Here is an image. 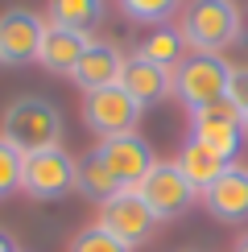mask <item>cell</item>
<instances>
[{
    "label": "cell",
    "instance_id": "1",
    "mask_svg": "<svg viewBox=\"0 0 248 252\" xmlns=\"http://www.w3.org/2000/svg\"><path fill=\"white\" fill-rule=\"evenodd\" d=\"M178 33L186 37V46L194 54H219L232 41H240V33H244L240 4L236 0H190L182 8Z\"/></svg>",
    "mask_w": 248,
    "mask_h": 252
},
{
    "label": "cell",
    "instance_id": "2",
    "mask_svg": "<svg viewBox=\"0 0 248 252\" xmlns=\"http://www.w3.org/2000/svg\"><path fill=\"white\" fill-rule=\"evenodd\" d=\"M0 136L13 141L21 153L62 145V112L46 95H17L0 116Z\"/></svg>",
    "mask_w": 248,
    "mask_h": 252
},
{
    "label": "cell",
    "instance_id": "3",
    "mask_svg": "<svg viewBox=\"0 0 248 252\" xmlns=\"http://www.w3.org/2000/svg\"><path fill=\"white\" fill-rule=\"evenodd\" d=\"M227 83H232V62H223L219 54H194L190 50L174 70V95L194 116V112L227 99Z\"/></svg>",
    "mask_w": 248,
    "mask_h": 252
},
{
    "label": "cell",
    "instance_id": "4",
    "mask_svg": "<svg viewBox=\"0 0 248 252\" xmlns=\"http://www.w3.org/2000/svg\"><path fill=\"white\" fill-rule=\"evenodd\" d=\"M95 223H99L108 236H116L120 244L141 248L145 240H153L157 215L149 211V203L141 198L137 186H124V190H116L112 198H103V203L95 207Z\"/></svg>",
    "mask_w": 248,
    "mask_h": 252
},
{
    "label": "cell",
    "instance_id": "5",
    "mask_svg": "<svg viewBox=\"0 0 248 252\" xmlns=\"http://www.w3.org/2000/svg\"><path fill=\"white\" fill-rule=\"evenodd\" d=\"M137 190H141L145 203H149V211L157 215V223H174V219H182L194 203H199V190L190 186V178L182 174L178 161H157L145 174V182Z\"/></svg>",
    "mask_w": 248,
    "mask_h": 252
},
{
    "label": "cell",
    "instance_id": "6",
    "mask_svg": "<svg viewBox=\"0 0 248 252\" xmlns=\"http://www.w3.org/2000/svg\"><path fill=\"white\" fill-rule=\"evenodd\" d=\"M141 112H145V103H137L120 83H116V87H99V91H87V95H83V124H87L99 141L137 132Z\"/></svg>",
    "mask_w": 248,
    "mask_h": 252
},
{
    "label": "cell",
    "instance_id": "7",
    "mask_svg": "<svg viewBox=\"0 0 248 252\" xmlns=\"http://www.w3.org/2000/svg\"><path fill=\"white\" fill-rule=\"evenodd\" d=\"M21 190H25L29 198H37V203H54V198H62L66 190H75V157L62 149V145L25 153Z\"/></svg>",
    "mask_w": 248,
    "mask_h": 252
},
{
    "label": "cell",
    "instance_id": "8",
    "mask_svg": "<svg viewBox=\"0 0 248 252\" xmlns=\"http://www.w3.org/2000/svg\"><path fill=\"white\" fill-rule=\"evenodd\" d=\"M190 120H194V128H190L194 141H203L207 149H215L223 161H236V153L244 149V132H248V124H244L240 108H236L232 99L211 103V108L194 112Z\"/></svg>",
    "mask_w": 248,
    "mask_h": 252
},
{
    "label": "cell",
    "instance_id": "9",
    "mask_svg": "<svg viewBox=\"0 0 248 252\" xmlns=\"http://www.w3.org/2000/svg\"><path fill=\"white\" fill-rule=\"evenodd\" d=\"M46 21L29 8H4L0 13V66H29L37 62V46Z\"/></svg>",
    "mask_w": 248,
    "mask_h": 252
},
{
    "label": "cell",
    "instance_id": "10",
    "mask_svg": "<svg viewBox=\"0 0 248 252\" xmlns=\"http://www.w3.org/2000/svg\"><path fill=\"white\" fill-rule=\"evenodd\" d=\"M199 203L207 207V215L215 223H248V165H227L211 186L199 194Z\"/></svg>",
    "mask_w": 248,
    "mask_h": 252
},
{
    "label": "cell",
    "instance_id": "11",
    "mask_svg": "<svg viewBox=\"0 0 248 252\" xmlns=\"http://www.w3.org/2000/svg\"><path fill=\"white\" fill-rule=\"evenodd\" d=\"M99 157L108 161V170L116 174L120 186H141L145 174L157 165V157H153L149 141H145L141 132H124V136H108V141H95Z\"/></svg>",
    "mask_w": 248,
    "mask_h": 252
},
{
    "label": "cell",
    "instance_id": "12",
    "mask_svg": "<svg viewBox=\"0 0 248 252\" xmlns=\"http://www.w3.org/2000/svg\"><path fill=\"white\" fill-rule=\"evenodd\" d=\"M124 58L116 41H99L91 37L87 50H83V58L75 62V70H70V83L87 95V91H99V87H116L120 75H124Z\"/></svg>",
    "mask_w": 248,
    "mask_h": 252
},
{
    "label": "cell",
    "instance_id": "13",
    "mask_svg": "<svg viewBox=\"0 0 248 252\" xmlns=\"http://www.w3.org/2000/svg\"><path fill=\"white\" fill-rule=\"evenodd\" d=\"M91 33H79V29H66V25H50L46 21V33H41V46H37V66L50 70V75H66L75 70V62L83 58Z\"/></svg>",
    "mask_w": 248,
    "mask_h": 252
},
{
    "label": "cell",
    "instance_id": "14",
    "mask_svg": "<svg viewBox=\"0 0 248 252\" xmlns=\"http://www.w3.org/2000/svg\"><path fill=\"white\" fill-rule=\"evenodd\" d=\"M120 87L128 91L137 103H161L165 95L174 91V75L170 66H157V62L141 58V54H128V62H124V75H120Z\"/></svg>",
    "mask_w": 248,
    "mask_h": 252
},
{
    "label": "cell",
    "instance_id": "15",
    "mask_svg": "<svg viewBox=\"0 0 248 252\" xmlns=\"http://www.w3.org/2000/svg\"><path fill=\"white\" fill-rule=\"evenodd\" d=\"M75 190H79L83 198H91L95 207L103 203V198H112L116 190H124V186L116 182V174L108 170V161L99 157V149H95V145H91V149L75 161Z\"/></svg>",
    "mask_w": 248,
    "mask_h": 252
},
{
    "label": "cell",
    "instance_id": "16",
    "mask_svg": "<svg viewBox=\"0 0 248 252\" xmlns=\"http://www.w3.org/2000/svg\"><path fill=\"white\" fill-rule=\"evenodd\" d=\"M174 161L182 165V174L190 178V186H194V190H199V194H203L207 186H211L215 178H219V174L227 170V165H232V161H223V157L215 153V149H207L203 141H194V136H190V141L182 145V153L174 157Z\"/></svg>",
    "mask_w": 248,
    "mask_h": 252
},
{
    "label": "cell",
    "instance_id": "17",
    "mask_svg": "<svg viewBox=\"0 0 248 252\" xmlns=\"http://www.w3.org/2000/svg\"><path fill=\"white\" fill-rule=\"evenodd\" d=\"M103 0H50V25H66L79 33H91L95 25H103Z\"/></svg>",
    "mask_w": 248,
    "mask_h": 252
},
{
    "label": "cell",
    "instance_id": "18",
    "mask_svg": "<svg viewBox=\"0 0 248 252\" xmlns=\"http://www.w3.org/2000/svg\"><path fill=\"white\" fill-rule=\"evenodd\" d=\"M186 50H190V46H186V37L178 33V29L157 25V29H153V33L137 46V54L149 58V62H157V66H178V62L186 58Z\"/></svg>",
    "mask_w": 248,
    "mask_h": 252
},
{
    "label": "cell",
    "instance_id": "19",
    "mask_svg": "<svg viewBox=\"0 0 248 252\" xmlns=\"http://www.w3.org/2000/svg\"><path fill=\"white\" fill-rule=\"evenodd\" d=\"M182 0H120V13L128 21H141V25H165L174 13H178Z\"/></svg>",
    "mask_w": 248,
    "mask_h": 252
},
{
    "label": "cell",
    "instance_id": "20",
    "mask_svg": "<svg viewBox=\"0 0 248 252\" xmlns=\"http://www.w3.org/2000/svg\"><path fill=\"white\" fill-rule=\"evenodd\" d=\"M21 165H25V153L0 136V203L21 190Z\"/></svg>",
    "mask_w": 248,
    "mask_h": 252
},
{
    "label": "cell",
    "instance_id": "21",
    "mask_svg": "<svg viewBox=\"0 0 248 252\" xmlns=\"http://www.w3.org/2000/svg\"><path fill=\"white\" fill-rule=\"evenodd\" d=\"M66 252H132V248H128V244H120L116 236H108L99 223H91V227H83V232L70 236Z\"/></svg>",
    "mask_w": 248,
    "mask_h": 252
},
{
    "label": "cell",
    "instance_id": "22",
    "mask_svg": "<svg viewBox=\"0 0 248 252\" xmlns=\"http://www.w3.org/2000/svg\"><path fill=\"white\" fill-rule=\"evenodd\" d=\"M227 99L240 108V116H244V108H248V66H232V83H227Z\"/></svg>",
    "mask_w": 248,
    "mask_h": 252
},
{
    "label": "cell",
    "instance_id": "23",
    "mask_svg": "<svg viewBox=\"0 0 248 252\" xmlns=\"http://www.w3.org/2000/svg\"><path fill=\"white\" fill-rule=\"evenodd\" d=\"M0 252H21V248H17V240H13V236H8V232H4V227H0Z\"/></svg>",
    "mask_w": 248,
    "mask_h": 252
},
{
    "label": "cell",
    "instance_id": "24",
    "mask_svg": "<svg viewBox=\"0 0 248 252\" xmlns=\"http://www.w3.org/2000/svg\"><path fill=\"white\" fill-rule=\"evenodd\" d=\"M236 252H248V232H244L240 240H236Z\"/></svg>",
    "mask_w": 248,
    "mask_h": 252
},
{
    "label": "cell",
    "instance_id": "25",
    "mask_svg": "<svg viewBox=\"0 0 248 252\" xmlns=\"http://www.w3.org/2000/svg\"><path fill=\"white\" fill-rule=\"evenodd\" d=\"M244 124H248V108H244Z\"/></svg>",
    "mask_w": 248,
    "mask_h": 252
},
{
    "label": "cell",
    "instance_id": "26",
    "mask_svg": "<svg viewBox=\"0 0 248 252\" xmlns=\"http://www.w3.org/2000/svg\"><path fill=\"white\" fill-rule=\"evenodd\" d=\"M182 252H194V248H182Z\"/></svg>",
    "mask_w": 248,
    "mask_h": 252
}]
</instances>
